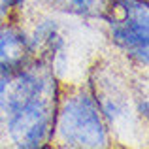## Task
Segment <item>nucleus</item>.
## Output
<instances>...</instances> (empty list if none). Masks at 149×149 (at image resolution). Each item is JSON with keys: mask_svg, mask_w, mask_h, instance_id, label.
<instances>
[{"mask_svg": "<svg viewBox=\"0 0 149 149\" xmlns=\"http://www.w3.org/2000/svg\"><path fill=\"white\" fill-rule=\"evenodd\" d=\"M53 138L66 147L108 146V127L95 96L83 89L66 95L55 113Z\"/></svg>", "mask_w": 149, "mask_h": 149, "instance_id": "f257e3e1", "label": "nucleus"}, {"mask_svg": "<svg viewBox=\"0 0 149 149\" xmlns=\"http://www.w3.org/2000/svg\"><path fill=\"white\" fill-rule=\"evenodd\" d=\"M55 113H57L55 81L47 77L38 95L6 123L10 138L17 147L23 149H36L45 146L51 142Z\"/></svg>", "mask_w": 149, "mask_h": 149, "instance_id": "f03ea898", "label": "nucleus"}, {"mask_svg": "<svg viewBox=\"0 0 149 149\" xmlns=\"http://www.w3.org/2000/svg\"><path fill=\"white\" fill-rule=\"evenodd\" d=\"M108 13L111 17V38L127 55L147 62V2L146 0H111ZM106 13V15H108Z\"/></svg>", "mask_w": 149, "mask_h": 149, "instance_id": "7ed1b4c3", "label": "nucleus"}, {"mask_svg": "<svg viewBox=\"0 0 149 149\" xmlns=\"http://www.w3.org/2000/svg\"><path fill=\"white\" fill-rule=\"evenodd\" d=\"M47 77L34 70L17 68L0 76V125H6L44 87Z\"/></svg>", "mask_w": 149, "mask_h": 149, "instance_id": "20e7f679", "label": "nucleus"}, {"mask_svg": "<svg viewBox=\"0 0 149 149\" xmlns=\"http://www.w3.org/2000/svg\"><path fill=\"white\" fill-rule=\"evenodd\" d=\"M32 53L26 34L13 25H0V76L23 68Z\"/></svg>", "mask_w": 149, "mask_h": 149, "instance_id": "39448f33", "label": "nucleus"}, {"mask_svg": "<svg viewBox=\"0 0 149 149\" xmlns=\"http://www.w3.org/2000/svg\"><path fill=\"white\" fill-rule=\"evenodd\" d=\"M49 6L77 15H106L111 0H42Z\"/></svg>", "mask_w": 149, "mask_h": 149, "instance_id": "423d86ee", "label": "nucleus"}, {"mask_svg": "<svg viewBox=\"0 0 149 149\" xmlns=\"http://www.w3.org/2000/svg\"><path fill=\"white\" fill-rule=\"evenodd\" d=\"M23 4H25V0H0V21H4L10 15V11L21 8Z\"/></svg>", "mask_w": 149, "mask_h": 149, "instance_id": "0eeeda50", "label": "nucleus"}]
</instances>
